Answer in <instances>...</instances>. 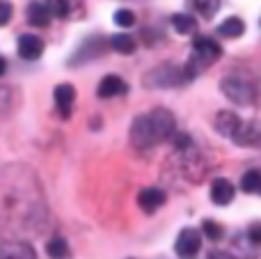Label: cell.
Here are the masks:
<instances>
[{"label":"cell","instance_id":"6da1fadb","mask_svg":"<svg viewBox=\"0 0 261 259\" xmlns=\"http://www.w3.org/2000/svg\"><path fill=\"white\" fill-rule=\"evenodd\" d=\"M44 220V195L32 170L21 165L0 170V223H14L18 229H23Z\"/></svg>","mask_w":261,"mask_h":259},{"label":"cell","instance_id":"7a4b0ae2","mask_svg":"<svg viewBox=\"0 0 261 259\" xmlns=\"http://www.w3.org/2000/svg\"><path fill=\"white\" fill-rule=\"evenodd\" d=\"M172 133H174V117L165 108H153L151 113L135 117L130 124V142L138 149L161 145L172 138Z\"/></svg>","mask_w":261,"mask_h":259},{"label":"cell","instance_id":"3957f363","mask_svg":"<svg viewBox=\"0 0 261 259\" xmlns=\"http://www.w3.org/2000/svg\"><path fill=\"white\" fill-rule=\"evenodd\" d=\"M188 81L186 78V71L176 64H161L156 67L153 71H149L144 76V85L147 87H176V85H184Z\"/></svg>","mask_w":261,"mask_h":259},{"label":"cell","instance_id":"277c9868","mask_svg":"<svg viewBox=\"0 0 261 259\" xmlns=\"http://www.w3.org/2000/svg\"><path fill=\"white\" fill-rule=\"evenodd\" d=\"M220 90L225 92L227 99L239 103V106H250V103H254V99H257V90H254L252 83L243 81V78H236V76L222 78Z\"/></svg>","mask_w":261,"mask_h":259},{"label":"cell","instance_id":"5b68a950","mask_svg":"<svg viewBox=\"0 0 261 259\" xmlns=\"http://www.w3.org/2000/svg\"><path fill=\"white\" fill-rule=\"evenodd\" d=\"M193 48H195V58L193 62H199V67H208L211 62H216L218 58L222 55V48L216 39L206 35H197L193 41Z\"/></svg>","mask_w":261,"mask_h":259},{"label":"cell","instance_id":"8992f818","mask_svg":"<svg viewBox=\"0 0 261 259\" xmlns=\"http://www.w3.org/2000/svg\"><path fill=\"white\" fill-rule=\"evenodd\" d=\"M199 248H202V237H199L197 229L193 227H186L179 232V237H176V243H174V250L179 257H193L199 252Z\"/></svg>","mask_w":261,"mask_h":259},{"label":"cell","instance_id":"52a82bcc","mask_svg":"<svg viewBox=\"0 0 261 259\" xmlns=\"http://www.w3.org/2000/svg\"><path fill=\"white\" fill-rule=\"evenodd\" d=\"M0 259H37V252L25 241H3L0 243Z\"/></svg>","mask_w":261,"mask_h":259},{"label":"cell","instance_id":"ba28073f","mask_svg":"<svg viewBox=\"0 0 261 259\" xmlns=\"http://www.w3.org/2000/svg\"><path fill=\"white\" fill-rule=\"evenodd\" d=\"M53 94H55V106H58L62 119H69V117H71L73 101H76V90H73V85H69V83H62V85L55 87Z\"/></svg>","mask_w":261,"mask_h":259},{"label":"cell","instance_id":"9c48e42d","mask_svg":"<svg viewBox=\"0 0 261 259\" xmlns=\"http://www.w3.org/2000/svg\"><path fill=\"white\" fill-rule=\"evenodd\" d=\"M231 140L241 147H254L259 145V126L254 122H239Z\"/></svg>","mask_w":261,"mask_h":259},{"label":"cell","instance_id":"30bf717a","mask_svg":"<svg viewBox=\"0 0 261 259\" xmlns=\"http://www.w3.org/2000/svg\"><path fill=\"white\" fill-rule=\"evenodd\" d=\"M44 53V41L37 35H21L18 37V55L23 60H37Z\"/></svg>","mask_w":261,"mask_h":259},{"label":"cell","instance_id":"8fae6325","mask_svg":"<svg viewBox=\"0 0 261 259\" xmlns=\"http://www.w3.org/2000/svg\"><path fill=\"white\" fill-rule=\"evenodd\" d=\"M211 200H213V204H218V206H225V204H229V202L234 200V186H231L229 179H225V177L213 179Z\"/></svg>","mask_w":261,"mask_h":259},{"label":"cell","instance_id":"7c38bea8","mask_svg":"<svg viewBox=\"0 0 261 259\" xmlns=\"http://www.w3.org/2000/svg\"><path fill=\"white\" fill-rule=\"evenodd\" d=\"M165 191H161V188H144V191H140L138 195V204L142 211H147V214H151V211H156L158 206L165 204Z\"/></svg>","mask_w":261,"mask_h":259},{"label":"cell","instance_id":"4fadbf2b","mask_svg":"<svg viewBox=\"0 0 261 259\" xmlns=\"http://www.w3.org/2000/svg\"><path fill=\"white\" fill-rule=\"evenodd\" d=\"M96 94L101 96V99H113V96L117 94H126V83L122 81L119 76H106L103 81L99 83V87H96Z\"/></svg>","mask_w":261,"mask_h":259},{"label":"cell","instance_id":"5bb4252c","mask_svg":"<svg viewBox=\"0 0 261 259\" xmlns=\"http://www.w3.org/2000/svg\"><path fill=\"white\" fill-rule=\"evenodd\" d=\"M50 12H48V7H46L41 0H35V3H30L28 5V23L30 25H35V28H46L50 23Z\"/></svg>","mask_w":261,"mask_h":259},{"label":"cell","instance_id":"9a60e30c","mask_svg":"<svg viewBox=\"0 0 261 259\" xmlns=\"http://www.w3.org/2000/svg\"><path fill=\"white\" fill-rule=\"evenodd\" d=\"M239 122H241V119L236 117L234 113H229V110H222V113H218L213 126H216V131L220 133V136L231 138V136H234V131H236V126H239Z\"/></svg>","mask_w":261,"mask_h":259},{"label":"cell","instance_id":"2e32d148","mask_svg":"<svg viewBox=\"0 0 261 259\" xmlns=\"http://www.w3.org/2000/svg\"><path fill=\"white\" fill-rule=\"evenodd\" d=\"M101 53H103V39H101V37H96V39L85 41V44L81 46V50H76V55L71 58V64L85 62V60L94 58V55H101Z\"/></svg>","mask_w":261,"mask_h":259},{"label":"cell","instance_id":"e0dca14e","mask_svg":"<svg viewBox=\"0 0 261 259\" xmlns=\"http://www.w3.org/2000/svg\"><path fill=\"white\" fill-rule=\"evenodd\" d=\"M243 32H245V23L241 21L239 16H229L218 25V35L225 37V39H236V37H241Z\"/></svg>","mask_w":261,"mask_h":259},{"label":"cell","instance_id":"ac0fdd59","mask_svg":"<svg viewBox=\"0 0 261 259\" xmlns=\"http://www.w3.org/2000/svg\"><path fill=\"white\" fill-rule=\"evenodd\" d=\"M172 25H174V30L179 35H193L195 28H197V21L190 14H174L172 16Z\"/></svg>","mask_w":261,"mask_h":259},{"label":"cell","instance_id":"d6986e66","mask_svg":"<svg viewBox=\"0 0 261 259\" xmlns=\"http://www.w3.org/2000/svg\"><path fill=\"white\" fill-rule=\"evenodd\" d=\"M110 46H113L117 53L122 55H130L135 50V41L130 35H124V32H119V35H115L113 39H110Z\"/></svg>","mask_w":261,"mask_h":259},{"label":"cell","instance_id":"ffe728a7","mask_svg":"<svg viewBox=\"0 0 261 259\" xmlns=\"http://www.w3.org/2000/svg\"><path fill=\"white\" fill-rule=\"evenodd\" d=\"M46 252H48L50 259H67L69 257V246L64 239H50L46 243Z\"/></svg>","mask_w":261,"mask_h":259},{"label":"cell","instance_id":"44dd1931","mask_svg":"<svg viewBox=\"0 0 261 259\" xmlns=\"http://www.w3.org/2000/svg\"><path fill=\"white\" fill-rule=\"evenodd\" d=\"M241 188H243L245 193H250V195H254V193L261 191V174L257 170H250V172L243 174V179H241Z\"/></svg>","mask_w":261,"mask_h":259},{"label":"cell","instance_id":"7402d4cb","mask_svg":"<svg viewBox=\"0 0 261 259\" xmlns=\"http://www.w3.org/2000/svg\"><path fill=\"white\" fill-rule=\"evenodd\" d=\"M195 7L204 18H213L216 12L220 9V0H195Z\"/></svg>","mask_w":261,"mask_h":259},{"label":"cell","instance_id":"603a6c76","mask_svg":"<svg viewBox=\"0 0 261 259\" xmlns=\"http://www.w3.org/2000/svg\"><path fill=\"white\" fill-rule=\"evenodd\" d=\"M46 7H48L50 16H58V18H64L69 14V9H71V5H69V0H46Z\"/></svg>","mask_w":261,"mask_h":259},{"label":"cell","instance_id":"cb8c5ba5","mask_svg":"<svg viewBox=\"0 0 261 259\" xmlns=\"http://www.w3.org/2000/svg\"><path fill=\"white\" fill-rule=\"evenodd\" d=\"M202 232L206 234V239H211V241H220L222 239V227L216 223V220H204Z\"/></svg>","mask_w":261,"mask_h":259},{"label":"cell","instance_id":"d4e9b609","mask_svg":"<svg viewBox=\"0 0 261 259\" xmlns=\"http://www.w3.org/2000/svg\"><path fill=\"white\" fill-rule=\"evenodd\" d=\"M115 23L122 28H130L135 23V14L130 12V9H117V12H115Z\"/></svg>","mask_w":261,"mask_h":259},{"label":"cell","instance_id":"484cf974","mask_svg":"<svg viewBox=\"0 0 261 259\" xmlns=\"http://www.w3.org/2000/svg\"><path fill=\"white\" fill-rule=\"evenodd\" d=\"M12 18V5L7 0H0V25H7Z\"/></svg>","mask_w":261,"mask_h":259},{"label":"cell","instance_id":"4316f807","mask_svg":"<svg viewBox=\"0 0 261 259\" xmlns=\"http://www.w3.org/2000/svg\"><path fill=\"white\" fill-rule=\"evenodd\" d=\"M250 241H252V246H259L261 243V227L259 225H252V227H250Z\"/></svg>","mask_w":261,"mask_h":259},{"label":"cell","instance_id":"83f0119b","mask_svg":"<svg viewBox=\"0 0 261 259\" xmlns=\"http://www.w3.org/2000/svg\"><path fill=\"white\" fill-rule=\"evenodd\" d=\"M208 259H231V257H227L225 252H213V255L208 257Z\"/></svg>","mask_w":261,"mask_h":259},{"label":"cell","instance_id":"f1b7e54d","mask_svg":"<svg viewBox=\"0 0 261 259\" xmlns=\"http://www.w3.org/2000/svg\"><path fill=\"white\" fill-rule=\"evenodd\" d=\"M5 71H7V62H5V58H0V76H5Z\"/></svg>","mask_w":261,"mask_h":259}]
</instances>
